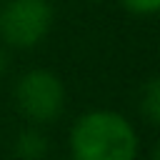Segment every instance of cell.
<instances>
[{
    "mask_svg": "<svg viewBox=\"0 0 160 160\" xmlns=\"http://www.w3.org/2000/svg\"><path fill=\"white\" fill-rule=\"evenodd\" d=\"M70 150L72 160H135L138 138L118 112L95 110L72 125Z\"/></svg>",
    "mask_w": 160,
    "mask_h": 160,
    "instance_id": "cell-1",
    "label": "cell"
},
{
    "mask_svg": "<svg viewBox=\"0 0 160 160\" xmlns=\"http://www.w3.org/2000/svg\"><path fill=\"white\" fill-rule=\"evenodd\" d=\"M52 10L45 0H8L0 10V35L8 45L32 48L50 28Z\"/></svg>",
    "mask_w": 160,
    "mask_h": 160,
    "instance_id": "cell-2",
    "label": "cell"
},
{
    "mask_svg": "<svg viewBox=\"0 0 160 160\" xmlns=\"http://www.w3.org/2000/svg\"><path fill=\"white\" fill-rule=\"evenodd\" d=\"M15 102L20 112L35 122H50L62 112L65 90L62 82L48 70H30L15 88Z\"/></svg>",
    "mask_w": 160,
    "mask_h": 160,
    "instance_id": "cell-3",
    "label": "cell"
},
{
    "mask_svg": "<svg viewBox=\"0 0 160 160\" xmlns=\"http://www.w3.org/2000/svg\"><path fill=\"white\" fill-rule=\"evenodd\" d=\"M15 158L18 160H42L48 155V138L40 132V130H22L18 138H15Z\"/></svg>",
    "mask_w": 160,
    "mask_h": 160,
    "instance_id": "cell-4",
    "label": "cell"
},
{
    "mask_svg": "<svg viewBox=\"0 0 160 160\" xmlns=\"http://www.w3.org/2000/svg\"><path fill=\"white\" fill-rule=\"evenodd\" d=\"M140 110L150 122L160 125V78H152L150 82H145L140 92Z\"/></svg>",
    "mask_w": 160,
    "mask_h": 160,
    "instance_id": "cell-5",
    "label": "cell"
},
{
    "mask_svg": "<svg viewBox=\"0 0 160 160\" xmlns=\"http://www.w3.org/2000/svg\"><path fill=\"white\" fill-rule=\"evenodd\" d=\"M132 12H155L160 10V0H122Z\"/></svg>",
    "mask_w": 160,
    "mask_h": 160,
    "instance_id": "cell-6",
    "label": "cell"
},
{
    "mask_svg": "<svg viewBox=\"0 0 160 160\" xmlns=\"http://www.w3.org/2000/svg\"><path fill=\"white\" fill-rule=\"evenodd\" d=\"M5 70H8V55H5L2 50H0V75H2Z\"/></svg>",
    "mask_w": 160,
    "mask_h": 160,
    "instance_id": "cell-7",
    "label": "cell"
},
{
    "mask_svg": "<svg viewBox=\"0 0 160 160\" xmlns=\"http://www.w3.org/2000/svg\"><path fill=\"white\" fill-rule=\"evenodd\" d=\"M150 160H160V142L152 148V155H150Z\"/></svg>",
    "mask_w": 160,
    "mask_h": 160,
    "instance_id": "cell-8",
    "label": "cell"
}]
</instances>
